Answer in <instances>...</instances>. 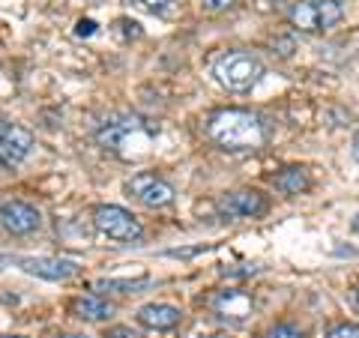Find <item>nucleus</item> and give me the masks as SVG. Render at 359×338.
<instances>
[{"mask_svg": "<svg viewBox=\"0 0 359 338\" xmlns=\"http://www.w3.org/2000/svg\"><path fill=\"white\" fill-rule=\"evenodd\" d=\"M273 186L282 191V195H302V191L311 189V177H309L306 168L290 165V168H282V171L273 177Z\"/></svg>", "mask_w": 359, "mask_h": 338, "instance_id": "nucleus-14", "label": "nucleus"}, {"mask_svg": "<svg viewBox=\"0 0 359 338\" xmlns=\"http://www.w3.org/2000/svg\"><path fill=\"white\" fill-rule=\"evenodd\" d=\"M0 138H4V144H6V153H9L13 168L25 162L30 156V150H33V135L25 126H4L0 129Z\"/></svg>", "mask_w": 359, "mask_h": 338, "instance_id": "nucleus-13", "label": "nucleus"}, {"mask_svg": "<svg viewBox=\"0 0 359 338\" xmlns=\"http://www.w3.org/2000/svg\"><path fill=\"white\" fill-rule=\"evenodd\" d=\"M57 338H90V335H84V332H63V335H57Z\"/></svg>", "mask_w": 359, "mask_h": 338, "instance_id": "nucleus-27", "label": "nucleus"}, {"mask_svg": "<svg viewBox=\"0 0 359 338\" xmlns=\"http://www.w3.org/2000/svg\"><path fill=\"white\" fill-rule=\"evenodd\" d=\"M356 309H359V290H356Z\"/></svg>", "mask_w": 359, "mask_h": 338, "instance_id": "nucleus-31", "label": "nucleus"}, {"mask_svg": "<svg viewBox=\"0 0 359 338\" xmlns=\"http://www.w3.org/2000/svg\"><path fill=\"white\" fill-rule=\"evenodd\" d=\"M210 306L222 320H228L231 326H240V323L249 320L255 302L245 290H222V294H216L210 299Z\"/></svg>", "mask_w": 359, "mask_h": 338, "instance_id": "nucleus-10", "label": "nucleus"}, {"mask_svg": "<svg viewBox=\"0 0 359 338\" xmlns=\"http://www.w3.org/2000/svg\"><path fill=\"white\" fill-rule=\"evenodd\" d=\"M201 252H210V245H195V249H168L165 257H195Z\"/></svg>", "mask_w": 359, "mask_h": 338, "instance_id": "nucleus-21", "label": "nucleus"}, {"mask_svg": "<svg viewBox=\"0 0 359 338\" xmlns=\"http://www.w3.org/2000/svg\"><path fill=\"white\" fill-rule=\"evenodd\" d=\"M266 210H269V201L257 189H237L219 198L222 219H257Z\"/></svg>", "mask_w": 359, "mask_h": 338, "instance_id": "nucleus-7", "label": "nucleus"}, {"mask_svg": "<svg viewBox=\"0 0 359 338\" xmlns=\"http://www.w3.org/2000/svg\"><path fill=\"white\" fill-rule=\"evenodd\" d=\"M93 224L99 234H105L108 240H117V243H138L144 234L141 222L117 204H99L93 210Z\"/></svg>", "mask_w": 359, "mask_h": 338, "instance_id": "nucleus-5", "label": "nucleus"}, {"mask_svg": "<svg viewBox=\"0 0 359 338\" xmlns=\"http://www.w3.org/2000/svg\"><path fill=\"white\" fill-rule=\"evenodd\" d=\"M15 264L27 276H36L45 281H66L78 276V264L72 257H15Z\"/></svg>", "mask_w": 359, "mask_h": 338, "instance_id": "nucleus-9", "label": "nucleus"}, {"mask_svg": "<svg viewBox=\"0 0 359 338\" xmlns=\"http://www.w3.org/2000/svg\"><path fill=\"white\" fill-rule=\"evenodd\" d=\"M0 224L13 234V236H27V234H36L42 216L36 207H30L27 201H6L0 207Z\"/></svg>", "mask_w": 359, "mask_h": 338, "instance_id": "nucleus-8", "label": "nucleus"}, {"mask_svg": "<svg viewBox=\"0 0 359 338\" xmlns=\"http://www.w3.org/2000/svg\"><path fill=\"white\" fill-rule=\"evenodd\" d=\"M201 338H224V335H201Z\"/></svg>", "mask_w": 359, "mask_h": 338, "instance_id": "nucleus-30", "label": "nucleus"}, {"mask_svg": "<svg viewBox=\"0 0 359 338\" xmlns=\"http://www.w3.org/2000/svg\"><path fill=\"white\" fill-rule=\"evenodd\" d=\"M353 231H356V234H359V216H356V219H353Z\"/></svg>", "mask_w": 359, "mask_h": 338, "instance_id": "nucleus-28", "label": "nucleus"}, {"mask_svg": "<svg viewBox=\"0 0 359 338\" xmlns=\"http://www.w3.org/2000/svg\"><path fill=\"white\" fill-rule=\"evenodd\" d=\"M156 135H159V129L138 114H114L99 126L96 141L102 150L132 162L150 153V144L156 141Z\"/></svg>", "mask_w": 359, "mask_h": 338, "instance_id": "nucleus-2", "label": "nucleus"}, {"mask_svg": "<svg viewBox=\"0 0 359 338\" xmlns=\"http://www.w3.org/2000/svg\"><path fill=\"white\" fill-rule=\"evenodd\" d=\"M351 156H353V162H356V168H359V132L353 135V144H351Z\"/></svg>", "mask_w": 359, "mask_h": 338, "instance_id": "nucleus-25", "label": "nucleus"}, {"mask_svg": "<svg viewBox=\"0 0 359 338\" xmlns=\"http://www.w3.org/2000/svg\"><path fill=\"white\" fill-rule=\"evenodd\" d=\"M138 9H144V13H150V15H168L171 13V6H174V0H132Z\"/></svg>", "mask_w": 359, "mask_h": 338, "instance_id": "nucleus-16", "label": "nucleus"}, {"mask_svg": "<svg viewBox=\"0 0 359 338\" xmlns=\"http://www.w3.org/2000/svg\"><path fill=\"white\" fill-rule=\"evenodd\" d=\"M266 338H306V332L290 323H282V326H273V330L266 332Z\"/></svg>", "mask_w": 359, "mask_h": 338, "instance_id": "nucleus-17", "label": "nucleus"}, {"mask_svg": "<svg viewBox=\"0 0 359 338\" xmlns=\"http://www.w3.org/2000/svg\"><path fill=\"white\" fill-rule=\"evenodd\" d=\"M212 75H216V81L224 90H231V93H249V90L257 87V81H261L264 63L249 51H231L216 60Z\"/></svg>", "mask_w": 359, "mask_h": 338, "instance_id": "nucleus-3", "label": "nucleus"}, {"mask_svg": "<svg viewBox=\"0 0 359 338\" xmlns=\"http://www.w3.org/2000/svg\"><path fill=\"white\" fill-rule=\"evenodd\" d=\"M150 285V278H135V281H129V278H102L99 281V290H114V294H138V290H144Z\"/></svg>", "mask_w": 359, "mask_h": 338, "instance_id": "nucleus-15", "label": "nucleus"}, {"mask_svg": "<svg viewBox=\"0 0 359 338\" xmlns=\"http://www.w3.org/2000/svg\"><path fill=\"white\" fill-rule=\"evenodd\" d=\"M341 18H344V6L339 0H299V4H294L287 13L290 27H297L299 33L332 30Z\"/></svg>", "mask_w": 359, "mask_h": 338, "instance_id": "nucleus-4", "label": "nucleus"}, {"mask_svg": "<svg viewBox=\"0 0 359 338\" xmlns=\"http://www.w3.org/2000/svg\"><path fill=\"white\" fill-rule=\"evenodd\" d=\"M183 318V311L171 302H147V306L138 309V323L147 326V330H156V332H165V330H174Z\"/></svg>", "mask_w": 359, "mask_h": 338, "instance_id": "nucleus-11", "label": "nucleus"}, {"mask_svg": "<svg viewBox=\"0 0 359 338\" xmlns=\"http://www.w3.org/2000/svg\"><path fill=\"white\" fill-rule=\"evenodd\" d=\"M0 338H25V335H0Z\"/></svg>", "mask_w": 359, "mask_h": 338, "instance_id": "nucleus-29", "label": "nucleus"}, {"mask_svg": "<svg viewBox=\"0 0 359 338\" xmlns=\"http://www.w3.org/2000/svg\"><path fill=\"white\" fill-rule=\"evenodd\" d=\"M126 191L138 201V204L144 207H150V210H162V207H171L174 204V198H177V191L174 186L168 183L165 177L159 174H150V171H141V174H135L129 183H126Z\"/></svg>", "mask_w": 359, "mask_h": 338, "instance_id": "nucleus-6", "label": "nucleus"}, {"mask_svg": "<svg viewBox=\"0 0 359 338\" xmlns=\"http://www.w3.org/2000/svg\"><path fill=\"white\" fill-rule=\"evenodd\" d=\"M105 338H141V335L135 332L132 326H111V330L105 332Z\"/></svg>", "mask_w": 359, "mask_h": 338, "instance_id": "nucleus-22", "label": "nucleus"}, {"mask_svg": "<svg viewBox=\"0 0 359 338\" xmlns=\"http://www.w3.org/2000/svg\"><path fill=\"white\" fill-rule=\"evenodd\" d=\"M327 338H359V323H339L327 332Z\"/></svg>", "mask_w": 359, "mask_h": 338, "instance_id": "nucleus-18", "label": "nucleus"}, {"mask_svg": "<svg viewBox=\"0 0 359 338\" xmlns=\"http://www.w3.org/2000/svg\"><path fill=\"white\" fill-rule=\"evenodd\" d=\"M13 264H15V257H13V255H0V269L13 266Z\"/></svg>", "mask_w": 359, "mask_h": 338, "instance_id": "nucleus-26", "label": "nucleus"}, {"mask_svg": "<svg viewBox=\"0 0 359 338\" xmlns=\"http://www.w3.org/2000/svg\"><path fill=\"white\" fill-rule=\"evenodd\" d=\"M117 25L123 27V33H126V36H135V39H138V36H141V25H138V21H129V18H120V21H117Z\"/></svg>", "mask_w": 359, "mask_h": 338, "instance_id": "nucleus-23", "label": "nucleus"}, {"mask_svg": "<svg viewBox=\"0 0 359 338\" xmlns=\"http://www.w3.org/2000/svg\"><path fill=\"white\" fill-rule=\"evenodd\" d=\"M72 314L78 320H87V323H99V320H108L114 314V306L108 299H102L99 294H84V297H75L72 299Z\"/></svg>", "mask_w": 359, "mask_h": 338, "instance_id": "nucleus-12", "label": "nucleus"}, {"mask_svg": "<svg viewBox=\"0 0 359 338\" xmlns=\"http://www.w3.org/2000/svg\"><path fill=\"white\" fill-rule=\"evenodd\" d=\"M207 135L219 144L222 150L243 153V150H257L264 147L266 132L257 114L245 108H219L212 111L207 120Z\"/></svg>", "mask_w": 359, "mask_h": 338, "instance_id": "nucleus-1", "label": "nucleus"}, {"mask_svg": "<svg viewBox=\"0 0 359 338\" xmlns=\"http://www.w3.org/2000/svg\"><path fill=\"white\" fill-rule=\"evenodd\" d=\"M4 168H13V162H9V153H6V144H4V138H0V171Z\"/></svg>", "mask_w": 359, "mask_h": 338, "instance_id": "nucleus-24", "label": "nucleus"}, {"mask_svg": "<svg viewBox=\"0 0 359 338\" xmlns=\"http://www.w3.org/2000/svg\"><path fill=\"white\" fill-rule=\"evenodd\" d=\"M237 0H201V6L207 9V13H224V9H231Z\"/></svg>", "mask_w": 359, "mask_h": 338, "instance_id": "nucleus-20", "label": "nucleus"}, {"mask_svg": "<svg viewBox=\"0 0 359 338\" xmlns=\"http://www.w3.org/2000/svg\"><path fill=\"white\" fill-rule=\"evenodd\" d=\"M99 30V25H96V21L93 18H81V21H78V25H75V36H93V33Z\"/></svg>", "mask_w": 359, "mask_h": 338, "instance_id": "nucleus-19", "label": "nucleus"}]
</instances>
